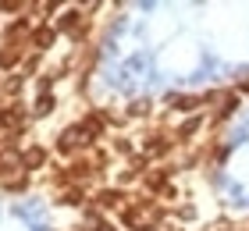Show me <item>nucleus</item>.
Wrapping results in <instances>:
<instances>
[{"instance_id":"nucleus-6","label":"nucleus","mask_w":249,"mask_h":231,"mask_svg":"<svg viewBox=\"0 0 249 231\" xmlns=\"http://www.w3.org/2000/svg\"><path fill=\"white\" fill-rule=\"evenodd\" d=\"M96 203H100V206H118V203H121V192H118V189H107V192L96 195Z\"/></svg>"},{"instance_id":"nucleus-3","label":"nucleus","mask_w":249,"mask_h":231,"mask_svg":"<svg viewBox=\"0 0 249 231\" xmlns=\"http://www.w3.org/2000/svg\"><path fill=\"white\" fill-rule=\"evenodd\" d=\"M207 100H217V92H210V96H171V107H178V110H196Z\"/></svg>"},{"instance_id":"nucleus-10","label":"nucleus","mask_w":249,"mask_h":231,"mask_svg":"<svg viewBox=\"0 0 249 231\" xmlns=\"http://www.w3.org/2000/svg\"><path fill=\"white\" fill-rule=\"evenodd\" d=\"M75 21H78V11H68V15H64V18L57 21V29H71Z\"/></svg>"},{"instance_id":"nucleus-9","label":"nucleus","mask_w":249,"mask_h":231,"mask_svg":"<svg viewBox=\"0 0 249 231\" xmlns=\"http://www.w3.org/2000/svg\"><path fill=\"white\" fill-rule=\"evenodd\" d=\"M196 128H199V118H189V121L182 124V132H178V135H182V139H189V135L196 132Z\"/></svg>"},{"instance_id":"nucleus-2","label":"nucleus","mask_w":249,"mask_h":231,"mask_svg":"<svg viewBox=\"0 0 249 231\" xmlns=\"http://www.w3.org/2000/svg\"><path fill=\"white\" fill-rule=\"evenodd\" d=\"M43 164H47V149H43V146L21 149V167H25V171H36V167H43Z\"/></svg>"},{"instance_id":"nucleus-11","label":"nucleus","mask_w":249,"mask_h":231,"mask_svg":"<svg viewBox=\"0 0 249 231\" xmlns=\"http://www.w3.org/2000/svg\"><path fill=\"white\" fill-rule=\"evenodd\" d=\"M78 199H82V192H78V189H68L64 192V203H78Z\"/></svg>"},{"instance_id":"nucleus-7","label":"nucleus","mask_w":249,"mask_h":231,"mask_svg":"<svg viewBox=\"0 0 249 231\" xmlns=\"http://www.w3.org/2000/svg\"><path fill=\"white\" fill-rule=\"evenodd\" d=\"M15 61H18V46L11 43V46H4V50H0V68H11Z\"/></svg>"},{"instance_id":"nucleus-5","label":"nucleus","mask_w":249,"mask_h":231,"mask_svg":"<svg viewBox=\"0 0 249 231\" xmlns=\"http://www.w3.org/2000/svg\"><path fill=\"white\" fill-rule=\"evenodd\" d=\"M53 36H57L53 29H36L32 32V46H36V50H47V46L53 43Z\"/></svg>"},{"instance_id":"nucleus-12","label":"nucleus","mask_w":249,"mask_h":231,"mask_svg":"<svg viewBox=\"0 0 249 231\" xmlns=\"http://www.w3.org/2000/svg\"><path fill=\"white\" fill-rule=\"evenodd\" d=\"M146 110H150V100L146 103H132V114H146Z\"/></svg>"},{"instance_id":"nucleus-1","label":"nucleus","mask_w":249,"mask_h":231,"mask_svg":"<svg viewBox=\"0 0 249 231\" xmlns=\"http://www.w3.org/2000/svg\"><path fill=\"white\" fill-rule=\"evenodd\" d=\"M100 132H104L100 118H82V121H75L71 128H68V132L57 139V149H61V153H71V149H78V146L96 142V135H100Z\"/></svg>"},{"instance_id":"nucleus-4","label":"nucleus","mask_w":249,"mask_h":231,"mask_svg":"<svg viewBox=\"0 0 249 231\" xmlns=\"http://www.w3.org/2000/svg\"><path fill=\"white\" fill-rule=\"evenodd\" d=\"M167 146H171V142H167L164 135H150V139L142 142V153H146V157H164Z\"/></svg>"},{"instance_id":"nucleus-8","label":"nucleus","mask_w":249,"mask_h":231,"mask_svg":"<svg viewBox=\"0 0 249 231\" xmlns=\"http://www.w3.org/2000/svg\"><path fill=\"white\" fill-rule=\"evenodd\" d=\"M50 107H53V96H50V92H43V96H39V103H36V110H32V114H36V118H43V114H50Z\"/></svg>"}]
</instances>
